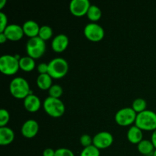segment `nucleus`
<instances>
[{
  "mask_svg": "<svg viewBox=\"0 0 156 156\" xmlns=\"http://www.w3.org/2000/svg\"><path fill=\"white\" fill-rule=\"evenodd\" d=\"M101 10L98 6L95 5H91L88 9V12H87V16H88V19L92 22L95 23L96 21H99L100 18H101Z\"/></svg>",
  "mask_w": 156,
  "mask_h": 156,
  "instance_id": "412c9836",
  "label": "nucleus"
},
{
  "mask_svg": "<svg viewBox=\"0 0 156 156\" xmlns=\"http://www.w3.org/2000/svg\"><path fill=\"white\" fill-rule=\"evenodd\" d=\"M68 71V62L62 57L54 58L48 63V74L53 79L63 78L67 74Z\"/></svg>",
  "mask_w": 156,
  "mask_h": 156,
  "instance_id": "20e7f679",
  "label": "nucleus"
},
{
  "mask_svg": "<svg viewBox=\"0 0 156 156\" xmlns=\"http://www.w3.org/2000/svg\"><path fill=\"white\" fill-rule=\"evenodd\" d=\"M55 152L56 150H53L51 148H47L43 152V156H55Z\"/></svg>",
  "mask_w": 156,
  "mask_h": 156,
  "instance_id": "7c9ffc66",
  "label": "nucleus"
},
{
  "mask_svg": "<svg viewBox=\"0 0 156 156\" xmlns=\"http://www.w3.org/2000/svg\"><path fill=\"white\" fill-rule=\"evenodd\" d=\"M20 69L25 72H30L35 68L34 59L29 56H22L19 59Z\"/></svg>",
  "mask_w": 156,
  "mask_h": 156,
  "instance_id": "aec40b11",
  "label": "nucleus"
},
{
  "mask_svg": "<svg viewBox=\"0 0 156 156\" xmlns=\"http://www.w3.org/2000/svg\"><path fill=\"white\" fill-rule=\"evenodd\" d=\"M53 36V29L48 25H43L40 28L39 34L38 37H41V39L44 40V41L50 39L51 37Z\"/></svg>",
  "mask_w": 156,
  "mask_h": 156,
  "instance_id": "5701e85b",
  "label": "nucleus"
},
{
  "mask_svg": "<svg viewBox=\"0 0 156 156\" xmlns=\"http://www.w3.org/2000/svg\"><path fill=\"white\" fill-rule=\"evenodd\" d=\"M80 156H100V149L91 145V146L85 147L81 152Z\"/></svg>",
  "mask_w": 156,
  "mask_h": 156,
  "instance_id": "b1692460",
  "label": "nucleus"
},
{
  "mask_svg": "<svg viewBox=\"0 0 156 156\" xmlns=\"http://www.w3.org/2000/svg\"><path fill=\"white\" fill-rule=\"evenodd\" d=\"M91 3L88 0H72L69 3L70 12L77 17L87 15Z\"/></svg>",
  "mask_w": 156,
  "mask_h": 156,
  "instance_id": "9d476101",
  "label": "nucleus"
},
{
  "mask_svg": "<svg viewBox=\"0 0 156 156\" xmlns=\"http://www.w3.org/2000/svg\"><path fill=\"white\" fill-rule=\"evenodd\" d=\"M19 56L5 54L0 57V70L6 76H12L15 74L19 66Z\"/></svg>",
  "mask_w": 156,
  "mask_h": 156,
  "instance_id": "39448f33",
  "label": "nucleus"
},
{
  "mask_svg": "<svg viewBox=\"0 0 156 156\" xmlns=\"http://www.w3.org/2000/svg\"><path fill=\"white\" fill-rule=\"evenodd\" d=\"M151 141L152 142L154 146H155V148L156 149V129L154 130L153 133H152V137H151Z\"/></svg>",
  "mask_w": 156,
  "mask_h": 156,
  "instance_id": "2f4dec72",
  "label": "nucleus"
},
{
  "mask_svg": "<svg viewBox=\"0 0 156 156\" xmlns=\"http://www.w3.org/2000/svg\"><path fill=\"white\" fill-rule=\"evenodd\" d=\"M6 0H2L1 2H0V9H2L3 8H4L5 5L6 4Z\"/></svg>",
  "mask_w": 156,
  "mask_h": 156,
  "instance_id": "72a5a7b5",
  "label": "nucleus"
},
{
  "mask_svg": "<svg viewBox=\"0 0 156 156\" xmlns=\"http://www.w3.org/2000/svg\"><path fill=\"white\" fill-rule=\"evenodd\" d=\"M80 143L82 146L85 147H88V146L93 145V138L88 134H83L80 138Z\"/></svg>",
  "mask_w": 156,
  "mask_h": 156,
  "instance_id": "bb28decb",
  "label": "nucleus"
},
{
  "mask_svg": "<svg viewBox=\"0 0 156 156\" xmlns=\"http://www.w3.org/2000/svg\"><path fill=\"white\" fill-rule=\"evenodd\" d=\"M114 137L112 134L107 131L98 133L93 137V145L98 149H108L112 145Z\"/></svg>",
  "mask_w": 156,
  "mask_h": 156,
  "instance_id": "1a4fd4ad",
  "label": "nucleus"
},
{
  "mask_svg": "<svg viewBox=\"0 0 156 156\" xmlns=\"http://www.w3.org/2000/svg\"><path fill=\"white\" fill-rule=\"evenodd\" d=\"M143 130L136 125L132 126L128 129L127 139L130 143H133V144H138L143 140Z\"/></svg>",
  "mask_w": 156,
  "mask_h": 156,
  "instance_id": "f3484780",
  "label": "nucleus"
},
{
  "mask_svg": "<svg viewBox=\"0 0 156 156\" xmlns=\"http://www.w3.org/2000/svg\"><path fill=\"white\" fill-rule=\"evenodd\" d=\"M37 85L41 89L49 90L53 85V78L48 74H40L37 79Z\"/></svg>",
  "mask_w": 156,
  "mask_h": 156,
  "instance_id": "a211bd4d",
  "label": "nucleus"
},
{
  "mask_svg": "<svg viewBox=\"0 0 156 156\" xmlns=\"http://www.w3.org/2000/svg\"><path fill=\"white\" fill-rule=\"evenodd\" d=\"M3 33L7 37L8 40L12 41H19L23 37L24 34L22 26H20L17 24H9L5 29Z\"/></svg>",
  "mask_w": 156,
  "mask_h": 156,
  "instance_id": "9b49d317",
  "label": "nucleus"
},
{
  "mask_svg": "<svg viewBox=\"0 0 156 156\" xmlns=\"http://www.w3.org/2000/svg\"><path fill=\"white\" fill-rule=\"evenodd\" d=\"M7 40V37L5 36V34L3 32L2 33H0V43H1V44H4Z\"/></svg>",
  "mask_w": 156,
  "mask_h": 156,
  "instance_id": "473e14b6",
  "label": "nucleus"
},
{
  "mask_svg": "<svg viewBox=\"0 0 156 156\" xmlns=\"http://www.w3.org/2000/svg\"><path fill=\"white\" fill-rule=\"evenodd\" d=\"M10 120V114L6 109L0 110V126H6V124Z\"/></svg>",
  "mask_w": 156,
  "mask_h": 156,
  "instance_id": "a878e982",
  "label": "nucleus"
},
{
  "mask_svg": "<svg viewBox=\"0 0 156 156\" xmlns=\"http://www.w3.org/2000/svg\"><path fill=\"white\" fill-rule=\"evenodd\" d=\"M152 156H156V149H155V151L153 152V153H152Z\"/></svg>",
  "mask_w": 156,
  "mask_h": 156,
  "instance_id": "f704fd0d",
  "label": "nucleus"
},
{
  "mask_svg": "<svg viewBox=\"0 0 156 156\" xmlns=\"http://www.w3.org/2000/svg\"><path fill=\"white\" fill-rule=\"evenodd\" d=\"M49 96L53 98H59L62 96V93H63V90L62 88L59 85L55 84L53 85L48 90Z\"/></svg>",
  "mask_w": 156,
  "mask_h": 156,
  "instance_id": "393cba45",
  "label": "nucleus"
},
{
  "mask_svg": "<svg viewBox=\"0 0 156 156\" xmlns=\"http://www.w3.org/2000/svg\"><path fill=\"white\" fill-rule=\"evenodd\" d=\"M146 108H147V102L145 99L141 98H138L135 99L133 102L132 108L137 114L146 111Z\"/></svg>",
  "mask_w": 156,
  "mask_h": 156,
  "instance_id": "4be33fe9",
  "label": "nucleus"
},
{
  "mask_svg": "<svg viewBox=\"0 0 156 156\" xmlns=\"http://www.w3.org/2000/svg\"><path fill=\"white\" fill-rule=\"evenodd\" d=\"M9 25L8 24V17L4 12H0V33L3 32L6 27Z\"/></svg>",
  "mask_w": 156,
  "mask_h": 156,
  "instance_id": "c85d7f7f",
  "label": "nucleus"
},
{
  "mask_svg": "<svg viewBox=\"0 0 156 156\" xmlns=\"http://www.w3.org/2000/svg\"><path fill=\"white\" fill-rule=\"evenodd\" d=\"M15 139V133L8 126L0 127V144L6 146L13 142Z\"/></svg>",
  "mask_w": 156,
  "mask_h": 156,
  "instance_id": "dca6fc26",
  "label": "nucleus"
},
{
  "mask_svg": "<svg viewBox=\"0 0 156 156\" xmlns=\"http://www.w3.org/2000/svg\"><path fill=\"white\" fill-rule=\"evenodd\" d=\"M9 91L12 95L18 99H24L31 94L28 82L23 77H15L9 84Z\"/></svg>",
  "mask_w": 156,
  "mask_h": 156,
  "instance_id": "f257e3e1",
  "label": "nucleus"
},
{
  "mask_svg": "<svg viewBox=\"0 0 156 156\" xmlns=\"http://www.w3.org/2000/svg\"><path fill=\"white\" fill-rule=\"evenodd\" d=\"M137 149L141 154L148 155L153 153L155 148L151 140H143L140 143L137 144Z\"/></svg>",
  "mask_w": 156,
  "mask_h": 156,
  "instance_id": "6ab92c4d",
  "label": "nucleus"
},
{
  "mask_svg": "<svg viewBox=\"0 0 156 156\" xmlns=\"http://www.w3.org/2000/svg\"><path fill=\"white\" fill-rule=\"evenodd\" d=\"M55 156H75L72 150L67 148H59L55 152Z\"/></svg>",
  "mask_w": 156,
  "mask_h": 156,
  "instance_id": "cd10ccee",
  "label": "nucleus"
},
{
  "mask_svg": "<svg viewBox=\"0 0 156 156\" xmlns=\"http://www.w3.org/2000/svg\"><path fill=\"white\" fill-rule=\"evenodd\" d=\"M135 125L142 130L154 131L156 129V113L146 110L137 114Z\"/></svg>",
  "mask_w": 156,
  "mask_h": 156,
  "instance_id": "f03ea898",
  "label": "nucleus"
},
{
  "mask_svg": "<svg viewBox=\"0 0 156 156\" xmlns=\"http://www.w3.org/2000/svg\"><path fill=\"white\" fill-rule=\"evenodd\" d=\"M37 71L40 74H46L48 73V63L46 62H41L37 66Z\"/></svg>",
  "mask_w": 156,
  "mask_h": 156,
  "instance_id": "c756f323",
  "label": "nucleus"
},
{
  "mask_svg": "<svg viewBox=\"0 0 156 156\" xmlns=\"http://www.w3.org/2000/svg\"><path fill=\"white\" fill-rule=\"evenodd\" d=\"M137 113L132 108H123L115 114V121L120 126H126L135 123Z\"/></svg>",
  "mask_w": 156,
  "mask_h": 156,
  "instance_id": "0eeeda50",
  "label": "nucleus"
},
{
  "mask_svg": "<svg viewBox=\"0 0 156 156\" xmlns=\"http://www.w3.org/2000/svg\"><path fill=\"white\" fill-rule=\"evenodd\" d=\"M43 106L46 113L52 117L58 118L65 113V105L59 98L48 96L44 100Z\"/></svg>",
  "mask_w": 156,
  "mask_h": 156,
  "instance_id": "7ed1b4c3",
  "label": "nucleus"
},
{
  "mask_svg": "<svg viewBox=\"0 0 156 156\" xmlns=\"http://www.w3.org/2000/svg\"><path fill=\"white\" fill-rule=\"evenodd\" d=\"M21 131L23 136L29 139L33 138L39 131V124L35 120L30 119L23 123Z\"/></svg>",
  "mask_w": 156,
  "mask_h": 156,
  "instance_id": "f8f14e48",
  "label": "nucleus"
},
{
  "mask_svg": "<svg viewBox=\"0 0 156 156\" xmlns=\"http://www.w3.org/2000/svg\"><path fill=\"white\" fill-rule=\"evenodd\" d=\"M22 28L23 30H24V34L27 35L30 38H31L38 36L41 27L35 21L27 20V21H26L23 24Z\"/></svg>",
  "mask_w": 156,
  "mask_h": 156,
  "instance_id": "2eb2a0df",
  "label": "nucleus"
},
{
  "mask_svg": "<svg viewBox=\"0 0 156 156\" xmlns=\"http://www.w3.org/2000/svg\"><path fill=\"white\" fill-rule=\"evenodd\" d=\"M27 56L33 59H39L46 51V43L39 37L29 38L26 44Z\"/></svg>",
  "mask_w": 156,
  "mask_h": 156,
  "instance_id": "423d86ee",
  "label": "nucleus"
},
{
  "mask_svg": "<svg viewBox=\"0 0 156 156\" xmlns=\"http://www.w3.org/2000/svg\"><path fill=\"white\" fill-rule=\"evenodd\" d=\"M69 37L64 34H59L53 39L51 47L53 51L56 53H62L66 50L69 46Z\"/></svg>",
  "mask_w": 156,
  "mask_h": 156,
  "instance_id": "ddd939ff",
  "label": "nucleus"
},
{
  "mask_svg": "<svg viewBox=\"0 0 156 156\" xmlns=\"http://www.w3.org/2000/svg\"><path fill=\"white\" fill-rule=\"evenodd\" d=\"M24 106L27 111L30 113H34L39 111L41 106V101L39 97L33 93L27 95L24 99Z\"/></svg>",
  "mask_w": 156,
  "mask_h": 156,
  "instance_id": "4468645a",
  "label": "nucleus"
},
{
  "mask_svg": "<svg viewBox=\"0 0 156 156\" xmlns=\"http://www.w3.org/2000/svg\"><path fill=\"white\" fill-rule=\"evenodd\" d=\"M85 37L93 42H98L105 37V30L100 24L94 22L88 23L84 28Z\"/></svg>",
  "mask_w": 156,
  "mask_h": 156,
  "instance_id": "6e6552de",
  "label": "nucleus"
}]
</instances>
